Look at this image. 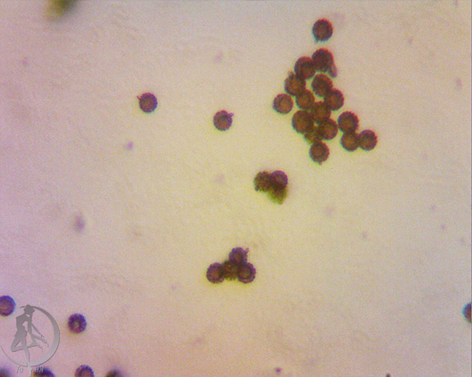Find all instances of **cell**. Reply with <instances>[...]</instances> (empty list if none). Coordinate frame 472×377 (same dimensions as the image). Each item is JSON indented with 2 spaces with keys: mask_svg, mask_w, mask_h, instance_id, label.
Masks as SVG:
<instances>
[{
  "mask_svg": "<svg viewBox=\"0 0 472 377\" xmlns=\"http://www.w3.org/2000/svg\"><path fill=\"white\" fill-rule=\"evenodd\" d=\"M311 61L317 72L321 73L328 72L332 78H336L338 76V70L335 65L333 54L326 49H321L312 54Z\"/></svg>",
  "mask_w": 472,
  "mask_h": 377,
  "instance_id": "cell-1",
  "label": "cell"
},
{
  "mask_svg": "<svg viewBox=\"0 0 472 377\" xmlns=\"http://www.w3.org/2000/svg\"><path fill=\"white\" fill-rule=\"evenodd\" d=\"M294 72H295L296 76L306 81L314 78L317 71L311 58L302 57L296 62L295 65H294Z\"/></svg>",
  "mask_w": 472,
  "mask_h": 377,
  "instance_id": "cell-2",
  "label": "cell"
},
{
  "mask_svg": "<svg viewBox=\"0 0 472 377\" xmlns=\"http://www.w3.org/2000/svg\"><path fill=\"white\" fill-rule=\"evenodd\" d=\"M334 28L331 22L326 19L317 21L312 27V35L318 42H326L333 36Z\"/></svg>",
  "mask_w": 472,
  "mask_h": 377,
  "instance_id": "cell-3",
  "label": "cell"
},
{
  "mask_svg": "<svg viewBox=\"0 0 472 377\" xmlns=\"http://www.w3.org/2000/svg\"><path fill=\"white\" fill-rule=\"evenodd\" d=\"M314 121H312L309 112L305 111H298L293 115L292 119V125L293 130L298 134H304L310 129L313 127Z\"/></svg>",
  "mask_w": 472,
  "mask_h": 377,
  "instance_id": "cell-4",
  "label": "cell"
},
{
  "mask_svg": "<svg viewBox=\"0 0 472 377\" xmlns=\"http://www.w3.org/2000/svg\"><path fill=\"white\" fill-rule=\"evenodd\" d=\"M338 128L344 134L355 133L359 127V120L353 112H345L338 119Z\"/></svg>",
  "mask_w": 472,
  "mask_h": 377,
  "instance_id": "cell-5",
  "label": "cell"
},
{
  "mask_svg": "<svg viewBox=\"0 0 472 377\" xmlns=\"http://www.w3.org/2000/svg\"><path fill=\"white\" fill-rule=\"evenodd\" d=\"M311 88L317 96L324 98L333 90V82L326 75L319 74L314 76L313 81L311 82Z\"/></svg>",
  "mask_w": 472,
  "mask_h": 377,
  "instance_id": "cell-6",
  "label": "cell"
},
{
  "mask_svg": "<svg viewBox=\"0 0 472 377\" xmlns=\"http://www.w3.org/2000/svg\"><path fill=\"white\" fill-rule=\"evenodd\" d=\"M284 90L289 96L297 97L306 90V81L290 72L284 81Z\"/></svg>",
  "mask_w": 472,
  "mask_h": 377,
  "instance_id": "cell-7",
  "label": "cell"
},
{
  "mask_svg": "<svg viewBox=\"0 0 472 377\" xmlns=\"http://www.w3.org/2000/svg\"><path fill=\"white\" fill-rule=\"evenodd\" d=\"M309 114L311 116L314 123L320 125L325 121L330 120V117L332 116V111L325 104L324 102H318L311 107Z\"/></svg>",
  "mask_w": 472,
  "mask_h": 377,
  "instance_id": "cell-8",
  "label": "cell"
},
{
  "mask_svg": "<svg viewBox=\"0 0 472 377\" xmlns=\"http://www.w3.org/2000/svg\"><path fill=\"white\" fill-rule=\"evenodd\" d=\"M309 156L315 163L322 165L323 162L327 161V159L329 158V148L323 142L315 143L313 145H311L309 150Z\"/></svg>",
  "mask_w": 472,
  "mask_h": 377,
  "instance_id": "cell-9",
  "label": "cell"
},
{
  "mask_svg": "<svg viewBox=\"0 0 472 377\" xmlns=\"http://www.w3.org/2000/svg\"><path fill=\"white\" fill-rule=\"evenodd\" d=\"M358 143L361 149L370 152L376 148L378 139L375 132L370 130H363L358 134Z\"/></svg>",
  "mask_w": 472,
  "mask_h": 377,
  "instance_id": "cell-10",
  "label": "cell"
},
{
  "mask_svg": "<svg viewBox=\"0 0 472 377\" xmlns=\"http://www.w3.org/2000/svg\"><path fill=\"white\" fill-rule=\"evenodd\" d=\"M293 107V99L288 94H279L274 99L273 109L279 114H289Z\"/></svg>",
  "mask_w": 472,
  "mask_h": 377,
  "instance_id": "cell-11",
  "label": "cell"
},
{
  "mask_svg": "<svg viewBox=\"0 0 472 377\" xmlns=\"http://www.w3.org/2000/svg\"><path fill=\"white\" fill-rule=\"evenodd\" d=\"M324 103L329 107L331 111L337 112L344 106L345 97L340 90H332L324 97Z\"/></svg>",
  "mask_w": 472,
  "mask_h": 377,
  "instance_id": "cell-12",
  "label": "cell"
},
{
  "mask_svg": "<svg viewBox=\"0 0 472 377\" xmlns=\"http://www.w3.org/2000/svg\"><path fill=\"white\" fill-rule=\"evenodd\" d=\"M318 128L320 132L321 136L324 140H332L338 134V125L336 123V121L332 119L318 125Z\"/></svg>",
  "mask_w": 472,
  "mask_h": 377,
  "instance_id": "cell-13",
  "label": "cell"
},
{
  "mask_svg": "<svg viewBox=\"0 0 472 377\" xmlns=\"http://www.w3.org/2000/svg\"><path fill=\"white\" fill-rule=\"evenodd\" d=\"M50 14L53 18H60L71 11L76 5V1H53Z\"/></svg>",
  "mask_w": 472,
  "mask_h": 377,
  "instance_id": "cell-14",
  "label": "cell"
},
{
  "mask_svg": "<svg viewBox=\"0 0 472 377\" xmlns=\"http://www.w3.org/2000/svg\"><path fill=\"white\" fill-rule=\"evenodd\" d=\"M233 114H230L226 111H221L217 112V114L213 118V125L216 129L219 131H226L230 130L232 125Z\"/></svg>",
  "mask_w": 472,
  "mask_h": 377,
  "instance_id": "cell-15",
  "label": "cell"
},
{
  "mask_svg": "<svg viewBox=\"0 0 472 377\" xmlns=\"http://www.w3.org/2000/svg\"><path fill=\"white\" fill-rule=\"evenodd\" d=\"M256 269L251 263H245L239 267L237 279L241 283H250L255 279Z\"/></svg>",
  "mask_w": 472,
  "mask_h": 377,
  "instance_id": "cell-16",
  "label": "cell"
},
{
  "mask_svg": "<svg viewBox=\"0 0 472 377\" xmlns=\"http://www.w3.org/2000/svg\"><path fill=\"white\" fill-rule=\"evenodd\" d=\"M295 102L299 109L306 112L310 111L315 104V96L311 91L306 90L296 97Z\"/></svg>",
  "mask_w": 472,
  "mask_h": 377,
  "instance_id": "cell-17",
  "label": "cell"
},
{
  "mask_svg": "<svg viewBox=\"0 0 472 377\" xmlns=\"http://www.w3.org/2000/svg\"><path fill=\"white\" fill-rule=\"evenodd\" d=\"M271 174L266 171L258 173L254 179V187L256 191L260 192H268L271 188Z\"/></svg>",
  "mask_w": 472,
  "mask_h": 377,
  "instance_id": "cell-18",
  "label": "cell"
},
{
  "mask_svg": "<svg viewBox=\"0 0 472 377\" xmlns=\"http://www.w3.org/2000/svg\"><path fill=\"white\" fill-rule=\"evenodd\" d=\"M340 143L344 149L347 152H355L359 148L358 143V134L356 133H347L344 134L340 139Z\"/></svg>",
  "mask_w": 472,
  "mask_h": 377,
  "instance_id": "cell-19",
  "label": "cell"
},
{
  "mask_svg": "<svg viewBox=\"0 0 472 377\" xmlns=\"http://www.w3.org/2000/svg\"><path fill=\"white\" fill-rule=\"evenodd\" d=\"M139 107L145 113H152L158 107L157 98L151 94H144L139 98Z\"/></svg>",
  "mask_w": 472,
  "mask_h": 377,
  "instance_id": "cell-20",
  "label": "cell"
},
{
  "mask_svg": "<svg viewBox=\"0 0 472 377\" xmlns=\"http://www.w3.org/2000/svg\"><path fill=\"white\" fill-rule=\"evenodd\" d=\"M87 326L85 317L81 314H73L68 320V327L71 332L79 334L85 330Z\"/></svg>",
  "mask_w": 472,
  "mask_h": 377,
  "instance_id": "cell-21",
  "label": "cell"
},
{
  "mask_svg": "<svg viewBox=\"0 0 472 377\" xmlns=\"http://www.w3.org/2000/svg\"><path fill=\"white\" fill-rule=\"evenodd\" d=\"M207 278L213 284L222 283L224 281L223 271L222 264L219 263H213L207 271Z\"/></svg>",
  "mask_w": 472,
  "mask_h": 377,
  "instance_id": "cell-22",
  "label": "cell"
},
{
  "mask_svg": "<svg viewBox=\"0 0 472 377\" xmlns=\"http://www.w3.org/2000/svg\"><path fill=\"white\" fill-rule=\"evenodd\" d=\"M249 250H244L243 248H235L229 254V260L240 267L242 264L247 263Z\"/></svg>",
  "mask_w": 472,
  "mask_h": 377,
  "instance_id": "cell-23",
  "label": "cell"
},
{
  "mask_svg": "<svg viewBox=\"0 0 472 377\" xmlns=\"http://www.w3.org/2000/svg\"><path fill=\"white\" fill-rule=\"evenodd\" d=\"M271 188H288V177L282 171H275L271 174Z\"/></svg>",
  "mask_w": 472,
  "mask_h": 377,
  "instance_id": "cell-24",
  "label": "cell"
},
{
  "mask_svg": "<svg viewBox=\"0 0 472 377\" xmlns=\"http://www.w3.org/2000/svg\"><path fill=\"white\" fill-rule=\"evenodd\" d=\"M222 271L225 279L233 281L237 278L239 266L231 262V260H226L222 264Z\"/></svg>",
  "mask_w": 472,
  "mask_h": 377,
  "instance_id": "cell-25",
  "label": "cell"
},
{
  "mask_svg": "<svg viewBox=\"0 0 472 377\" xmlns=\"http://www.w3.org/2000/svg\"><path fill=\"white\" fill-rule=\"evenodd\" d=\"M16 303L11 297L2 296L0 298V312L3 316H9L15 310Z\"/></svg>",
  "mask_w": 472,
  "mask_h": 377,
  "instance_id": "cell-26",
  "label": "cell"
},
{
  "mask_svg": "<svg viewBox=\"0 0 472 377\" xmlns=\"http://www.w3.org/2000/svg\"><path fill=\"white\" fill-rule=\"evenodd\" d=\"M269 197L275 203L282 204L286 199L288 195V188H271L268 191Z\"/></svg>",
  "mask_w": 472,
  "mask_h": 377,
  "instance_id": "cell-27",
  "label": "cell"
},
{
  "mask_svg": "<svg viewBox=\"0 0 472 377\" xmlns=\"http://www.w3.org/2000/svg\"><path fill=\"white\" fill-rule=\"evenodd\" d=\"M304 139L307 143L313 145L315 143H321L323 140V138L321 136L318 128L314 125L313 127L310 129L306 133H305Z\"/></svg>",
  "mask_w": 472,
  "mask_h": 377,
  "instance_id": "cell-28",
  "label": "cell"
},
{
  "mask_svg": "<svg viewBox=\"0 0 472 377\" xmlns=\"http://www.w3.org/2000/svg\"><path fill=\"white\" fill-rule=\"evenodd\" d=\"M76 376L80 377H93L94 376V371L90 368V366H81L79 367L76 371Z\"/></svg>",
  "mask_w": 472,
  "mask_h": 377,
  "instance_id": "cell-29",
  "label": "cell"
},
{
  "mask_svg": "<svg viewBox=\"0 0 472 377\" xmlns=\"http://www.w3.org/2000/svg\"><path fill=\"white\" fill-rule=\"evenodd\" d=\"M37 371H41L37 376H54V375L50 372V370H48V369L45 368V367H41V368L37 369Z\"/></svg>",
  "mask_w": 472,
  "mask_h": 377,
  "instance_id": "cell-30",
  "label": "cell"
}]
</instances>
